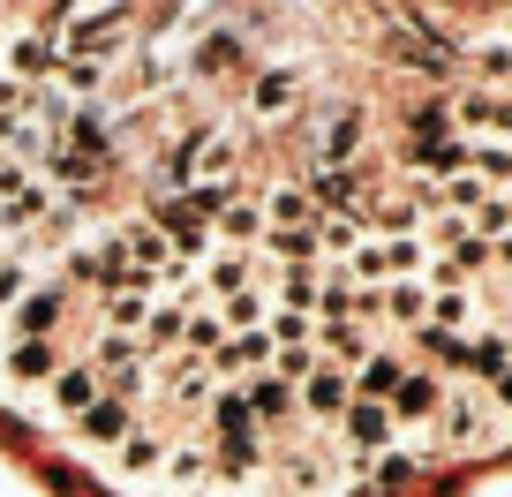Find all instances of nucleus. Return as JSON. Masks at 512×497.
<instances>
[{
  "instance_id": "obj_21",
  "label": "nucleus",
  "mask_w": 512,
  "mask_h": 497,
  "mask_svg": "<svg viewBox=\"0 0 512 497\" xmlns=\"http://www.w3.org/2000/svg\"><path fill=\"white\" fill-rule=\"evenodd\" d=\"M467 61H475L482 91H505V83H512V46H505V38H482V46L467 53Z\"/></svg>"
},
{
  "instance_id": "obj_6",
  "label": "nucleus",
  "mask_w": 512,
  "mask_h": 497,
  "mask_svg": "<svg viewBox=\"0 0 512 497\" xmlns=\"http://www.w3.org/2000/svg\"><path fill=\"white\" fill-rule=\"evenodd\" d=\"M294 400H302V422H339V415H347V400H354V377L339 362H317L302 385H294Z\"/></svg>"
},
{
  "instance_id": "obj_2",
  "label": "nucleus",
  "mask_w": 512,
  "mask_h": 497,
  "mask_svg": "<svg viewBox=\"0 0 512 497\" xmlns=\"http://www.w3.org/2000/svg\"><path fill=\"white\" fill-rule=\"evenodd\" d=\"M68 309H76V294L46 272L16 309H8V317H0V339H61V317H68Z\"/></svg>"
},
{
  "instance_id": "obj_14",
  "label": "nucleus",
  "mask_w": 512,
  "mask_h": 497,
  "mask_svg": "<svg viewBox=\"0 0 512 497\" xmlns=\"http://www.w3.org/2000/svg\"><path fill=\"white\" fill-rule=\"evenodd\" d=\"M362 144H369L362 106H332V113H324V129H317V159L324 166H354V159H362Z\"/></svg>"
},
{
  "instance_id": "obj_9",
  "label": "nucleus",
  "mask_w": 512,
  "mask_h": 497,
  "mask_svg": "<svg viewBox=\"0 0 512 497\" xmlns=\"http://www.w3.org/2000/svg\"><path fill=\"white\" fill-rule=\"evenodd\" d=\"M452 129H460V136H512V98L475 83V91L452 98Z\"/></svg>"
},
{
  "instance_id": "obj_3",
  "label": "nucleus",
  "mask_w": 512,
  "mask_h": 497,
  "mask_svg": "<svg viewBox=\"0 0 512 497\" xmlns=\"http://www.w3.org/2000/svg\"><path fill=\"white\" fill-rule=\"evenodd\" d=\"M68 362L61 339H0V385L8 392H46V377Z\"/></svg>"
},
{
  "instance_id": "obj_16",
  "label": "nucleus",
  "mask_w": 512,
  "mask_h": 497,
  "mask_svg": "<svg viewBox=\"0 0 512 497\" xmlns=\"http://www.w3.org/2000/svg\"><path fill=\"white\" fill-rule=\"evenodd\" d=\"M377 309H384V324H400V332L430 324V279H384V287H377Z\"/></svg>"
},
{
  "instance_id": "obj_1",
  "label": "nucleus",
  "mask_w": 512,
  "mask_h": 497,
  "mask_svg": "<svg viewBox=\"0 0 512 497\" xmlns=\"http://www.w3.org/2000/svg\"><path fill=\"white\" fill-rule=\"evenodd\" d=\"M430 422H437L430 445H445V452H482V445H497L490 400H482V392H467V385H445V407H437Z\"/></svg>"
},
{
  "instance_id": "obj_10",
  "label": "nucleus",
  "mask_w": 512,
  "mask_h": 497,
  "mask_svg": "<svg viewBox=\"0 0 512 497\" xmlns=\"http://www.w3.org/2000/svg\"><path fill=\"white\" fill-rule=\"evenodd\" d=\"M241 400H249V415L264 422V437H272L279 422L302 415V400H294V385L279 377V369H256V377H241Z\"/></svg>"
},
{
  "instance_id": "obj_24",
  "label": "nucleus",
  "mask_w": 512,
  "mask_h": 497,
  "mask_svg": "<svg viewBox=\"0 0 512 497\" xmlns=\"http://www.w3.org/2000/svg\"><path fill=\"white\" fill-rule=\"evenodd\" d=\"M490 264H505V272H512V226H505V234L490 241Z\"/></svg>"
},
{
  "instance_id": "obj_26",
  "label": "nucleus",
  "mask_w": 512,
  "mask_h": 497,
  "mask_svg": "<svg viewBox=\"0 0 512 497\" xmlns=\"http://www.w3.org/2000/svg\"><path fill=\"white\" fill-rule=\"evenodd\" d=\"M497 196H505V219H512V189H497Z\"/></svg>"
},
{
  "instance_id": "obj_22",
  "label": "nucleus",
  "mask_w": 512,
  "mask_h": 497,
  "mask_svg": "<svg viewBox=\"0 0 512 497\" xmlns=\"http://www.w3.org/2000/svg\"><path fill=\"white\" fill-rule=\"evenodd\" d=\"M294 91H302V83H294L287 68H272V76L256 83V106H264V113H287V106H294Z\"/></svg>"
},
{
  "instance_id": "obj_8",
  "label": "nucleus",
  "mask_w": 512,
  "mask_h": 497,
  "mask_svg": "<svg viewBox=\"0 0 512 497\" xmlns=\"http://www.w3.org/2000/svg\"><path fill=\"white\" fill-rule=\"evenodd\" d=\"M204 437H211V445H249V437H264V422L249 415L241 385H219V392L204 400Z\"/></svg>"
},
{
  "instance_id": "obj_7",
  "label": "nucleus",
  "mask_w": 512,
  "mask_h": 497,
  "mask_svg": "<svg viewBox=\"0 0 512 497\" xmlns=\"http://www.w3.org/2000/svg\"><path fill=\"white\" fill-rule=\"evenodd\" d=\"M136 422H144V415H136V407H128V400H113V392H98V400L83 407V415L68 422V430L83 437V452H113V445H121L128 430H136Z\"/></svg>"
},
{
  "instance_id": "obj_12",
  "label": "nucleus",
  "mask_w": 512,
  "mask_h": 497,
  "mask_svg": "<svg viewBox=\"0 0 512 497\" xmlns=\"http://www.w3.org/2000/svg\"><path fill=\"white\" fill-rule=\"evenodd\" d=\"M211 241H219V249H256V241H264V196H226L219 211H211Z\"/></svg>"
},
{
  "instance_id": "obj_15",
  "label": "nucleus",
  "mask_w": 512,
  "mask_h": 497,
  "mask_svg": "<svg viewBox=\"0 0 512 497\" xmlns=\"http://www.w3.org/2000/svg\"><path fill=\"white\" fill-rule=\"evenodd\" d=\"M384 407H392V422H430L437 407H445V377H437V369H407Z\"/></svg>"
},
{
  "instance_id": "obj_19",
  "label": "nucleus",
  "mask_w": 512,
  "mask_h": 497,
  "mask_svg": "<svg viewBox=\"0 0 512 497\" xmlns=\"http://www.w3.org/2000/svg\"><path fill=\"white\" fill-rule=\"evenodd\" d=\"M430 324L437 332H467V324H475V294L467 287H430Z\"/></svg>"
},
{
  "instance_id": "obj_20",
  "label": "nucleus",
  "mask_w": 512,
  "mask_h": 497,
  "mask_svg": "<svg viewBox=\"0 0 512 497\" xmlns=\"http://www.w3.org/2000/svg\"><path fill=\"white\" fill-rule=\"evenodd\" d=\"M264 339H272V347H317V317H309V309H272V317H264Z\"/></svg>"
},
{
  "instance_id": "obj_4",
  "label": "nucleus",
  "mask_w": 512,
  "mask_h": 497,
  "mask_svg": "<svg viewBox=\"0 0 512 497\" xmlns=\"http://www.w3.org/2000/svg\"><path fill=\"white\" fill-rule=\"evenodd\" d=\"M0 76L23 83V91H46V83L61 76V46H53L46 31H16L8 46H0Z\"/></svg>"
},
{
  "instance_id": "obj_23",
  "label": "nucleus",
  "mask_w": 512,
  "mask_h": 497,
  "mask_svg": "<svg viewBox=\"0 0 512 497\" xmlns=\"http://www.w3.org/2000/svg\"><path fill=\"white\" fill-rule=\"evenodd\" d=\"M241 61V46H234V38H204V46H196V68H204V76H226V68H234Z\"/></svg>"
},
{
  "instance_id": "obj_25",
  "label": "nucleus",
  "mask_w": 512,
  "mask_h": 497,
  "mask_svg": "<svg viewBox=\"0 0 512 497\" xmlns=\"http://www.w3.org/2000/svg\"><path fill=\"white\" fill-rule=\"evenodd\" d=\"M490 392H497V407H512V369H497V377H490Z\"/></svg>"
},
{
  "instance_id": "obj_11",
  "label": "nucleus",
  "mask_w": 512,
  "mask_h": 497,
  "mask_svg": "<svg viewBox=\"0 0 512 497\" xmlns=\"http://www.w3.org/2000/svg\"><path fill=\"white\" fill-rule=\"evenodd\" d=\"M166 452H174V437H166V430H159V422H136V430H128V437H121V445H113V452H106V460H113V467H121V475H136V482H151V475H159V467H166Z\"/></svg>"
},
{
  "instance_id": "obj_18",
  "label": "nucleus",
  "mask_w": 512,
  "mask_h": 497,
  "mask_svg": "<svg viewBox=\"0 0 512 497\" xmlns=\"http://www.w3.org/2000/svg\"><path fill=\"white\" fill-rule=\"evenodd\" d=\"M347 377H354V400H392V385L407 377V362H400V354H384V347H369Z\"/></svg>"
},
{
  "instance_id": "obj_17",
  "label": "nucleus",
  "mask_w": 512,
  "mask_h": 497,
  "mask_svg": "<svg viewBox=\"0 0 512 497\" xmlns=\"http://www.w3.org/2000/svg\"><path fill=\"white\" fill-rule=\"evenodd\" d=\"M324 211L309 204V189H272L264 196V234H317Z\"/></svg>"
},
{
  "instance_id": "obj_13",
  "label": "nucleus",
  "mask_w": 512,
  "mask_h": 497,
  "mask_svg": "<svg viewBox=\"0 0 512 497\" xmlns=\"http://www.w3.org/2000/svg\"><path fill=\"white\" fill-rule=\"evenodd\" d=\"M98 392H106V385H98V369L83 362V354H68V362L46 377V407H53V415H68V422H76L83 407L98 400Z\"/></svg>"
},
{
  "instance_id": "obj_5",
  "label": "nucleus",
  "mask_w": 512,
  "mask_h": 497,
  "mask_svg": "<svg viewBox=\"0 0 512 497\" xmlns=\"http://www.w3.org/2000/svg\"><path fill=\"white\" fill-rule=\"evenodd\" d=\"M392 437H400V422H392L384 400H347V415H339V452H347V460H362V452H392Z\"/></svg>"
}]
</instances>
